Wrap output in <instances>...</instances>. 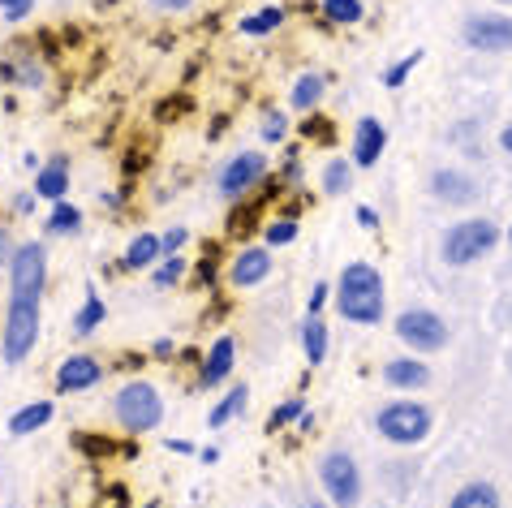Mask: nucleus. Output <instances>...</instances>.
Masks as SVG:
<instances>
[{
  "label": "nucleus",
  "mask_w": 512,
  "mask_h": 508,
  "mask_svg": "<svg viewBox=\"0 0 512 508\" xmlns=\"http://www.w3.org/2000/svg\"><path fill=\"white\" fill-rule=\"evenodd\" d=\"M99 375H104V371H99L95 358L74 354V358L61 362V371H56V388H61V392H87V388L99 384Z\"/></svg>",
  "instance_id": "nucleus-14"
},
{
  "label": "nucleus",
  "mask_w": 512,
  "mask_h": 508,
  "mask_svg": "<svg viewBox=\"0 0 512 508\" xmlns=\"http://www.w3.org/2000/svg\"><path fill=\"white\" fill-rule=\"evenodd\" d=\"M431 194L448 207H469L478 199V181L457 173V168H439V173H431Z\"/></svg>",
  "instance_id": "nucleus-11"
},
{
  "label": "nucleus",
  "mask_w": 512,
  "mask_h": 508,
  "mask_svg": "<svg viewBox=\"0 0 512 508\" xmlns=\"http://www.w3.org/2000/svg\"><path fill=\"white\" fill-rule=\"evenodd\" d=\"M383 147H388V130H383V121L379 117H362L358 130H353V164L358 168L379 164Z\"/></svg>",
  "instance_id": "nucleus-12"
},
{
  "label": "nucleus",
  "mask_w": 512,
  "mask_h": 508,
  "mask_svg": "<svg viewBox=\"0 0 512 508\" xmlns=\"http://www.w3.org/2000/svg\"><path fill=\"white\" fill-rule=\"evenodd\" d=\"M254 220H259V203H246L241 211H233V216H229V233H233V237H237V233H246Z\"/></svg>",
  "instance_id": "nucleus-32"
},
{
  "label": "nucleus",
  "mask_w": 512,
  "mask_h": 508,
  "mask_svg": "<svg viewBox=\"0 0 512 508\" xmlns=\"http://www.w3.org/2000/svg\"><path fill=\"white\" fill-rule=\"evenodd\" d=\"M181 242H186V229H173L164 237V254H177L181 250Z\"/></svg>",
  "instance_id": "nucleus-38"
},
{
  "label": "nucleus",
  "mask_w": 512,
  "mask_h": 508,
  "mask_svg": "<svg viewBox=\"0 0 512 508\" xmlns=\"http://www.w3.org/2000/svg\"><path fill=\"white\" fill-rule=\"evenodd\" d=\"M13 254H18V250H13V242H9V233H5V229H0V263H13Z\"/></svg>",
  "instance_id": "nucleus-41"
},
{
  "label": "nucleus",
  "mask_w": 512,
  "mask_h": 508,
  "mask_svg": "<svg viewBox=\"0 0 512 508\" xmlns=\"http://www.w3.org/2000/svg\"><path fill=\"white\" fill-rule=\"evenodd\" d=\"M362 0H323V18L327 22H336V26H353V22H362Z\"/></svg>",
  "instance_id": "nucleus-23"
},
{
  "label": "nucleus",
  "mask_w": 512,
  "mask_h": 508,
  "mask_svg": "<svg viewBox=\"0 0 512 508\" xmlns=\"http://www.w3.org/2000/svg\"><path fill=\"white\" fill-rule=\"evenodd\" d=\"M267 272H272V254H267L263 246H246L233 259L229 280L237 289H254V285H263V280H267Z\"/></svg>",
  "instance_id": "nucleus-13"
},
{
  "label": "nucleus",
  "mask_w": 512,
  "mask_h": 508,
  "mask_svg": "<svg viewBox=\"0 0 512 508\" xmlns=\"http://www.w3.org/2000/svg\"><path fill=\"white\" fill-rule=\"evenodd\" d=\"M0 5H5V18H22L31 9V0H0Z\"/></svg>",
  "instance_id": "nucleus-37"
},
{
  "label": "nucleus",
  "mask_w": 512,
  "mask_h": 508,
  "mask_svg": "<svg viewBox=\"0 0 512 508\" xmlns=\"http://www.w3.org/2000/svg\"><path fill=\"white\" fill-rule=\"evenodd\" d=\"M431 409L418 405V401H392L379 409L375 427L388 444H422L426 435H431Z\"/></svg>",
  "instance_id": "nucleus-3"
},
{
  "label": "nucleus",
  "mask_w": 512,
  "mask_h": 508,
  "mask_svg": "<svg viewBox=\"0 0 512 508\" xmlns=\"http://www.w3.org/2000/svg\"><path fill=\"white\" fill-rule=\"evenodd\" d=\"M78 224H82V211L78 207H69L65 199L52 207V216H48V233H78Z\"/></svg>",
  "instance_id": "nucleus-25"
},
{
  "label": "nucleus",
  "mask_w": 512,
  "mask_h": 508,
  "mask_svg": "<svg viewBox=\"0 0 512 508\" xmlns=\"http://www.w3.org/2000/svg\"><path fill=\"white\" fill-rule=\"evenodd\" d=\"M319 478H323L327 500H332L336 508H358V500H362V470H358V461H353L349 453H327L323 465H319Z\"/></svg>",
  "instance_id": "nucleus-5"
},
{
  "label": "nucleus",
  "mask_w": 512,
  "mask_h": 508,
  "mask_svg": "<svg viewBox=\"0 0 512 508\" xmlns=\"http://www.w3.org/2000/svg\"><path fill=\"white\" fill-rule=\"evenodd\" d=\"M177 276H181V263L177 259H168L164 267H155V280H160V285H173Z\"/></svg>",
  "instance_id": "nucleus-34"
},
{
  "label": "nucleus",
  "mask_w": 512,
  "mask_h": 508,
  "mask_svg": "<svg viewBox=\"0 0 512 508\" xmlns=\"http://www.w3.org/2000/svg\"><path fill=\"white\" fill-rule=\"evenodd\" d=\"M263 138H267V143H280V138H284V112H267Z\"/></svg>",
  "instance_id": "nucleus-33"
},
{
  "label": "nucleus",
  "mask_w": 512,
  "mask_h": 508,
  "mask_svg": "<svg viewBox=\"0 0 512 508\" xmlns=\"http://www.w3.org/2000/svg\"><path fill=\"white\" fill-rule=\"evenodd\" d=\"M323 302H327V285H315V293H310V315H319Z\"/></svg>",
  "instance_id": "nucleus-40"
},
{
  "label": "nucleus",
  "mask_w": 512,
  "mask_h": 508,
  "mask_svg": "<svg viewBox=\"0 0 512 508\" xmlns=\"http://www.w3.org/2000/svg\"><path fill=\"white\" fill-rule=\"evenodd\" d=\"M151 5H160V9H173V13H177V9H190L194 0H151Z\"/></svg>",
  "instance_id": "nucleus-43"
},
{
  "label": "nucleus",
  "mask_w": 512,
  "mask_h": 508,
  "mask_svg": "<svg viewBox=\"0 0 512 508\" xmlns=\"http://www.w3.org/2000/svg\"><path fill=\"white\" fill-rule=\"evenodd\" d=\"M383 384L414 392V388L431 384V371H426V362H418V358H392L388 366H383Z\"/></svg>",
  "instance_id": "nucleus-15"
},
{
  "label": "nucleus",
  "mask_w": 512,
  "mask_h": 508,
  "mask_svg": "<svg viewBox=\"0 0 512 508\" xmlns=\"http://www.w3.org/2000/svg\"><path fill=\"white\" fill-rule=\"evenodd\" d=\"M280 22H284L280 9H259V13H250V18H241V35H272V31H280Z\"/></svg>",
  "instance_id": "nucleus-24"
},
{
  "label": "nucleus",
  "mask_w": 512,
  "mask_h": 508,
  "mask_svg": "<svg viewBox=\"0 0 512 508\" xmlns=\"http://www.w3.org/2000/svg\"><path fill=\"white\" fill-rule=\"evenodd\" d=\"M500 5H512V0H500Z\"/></svg>",
  "instance_id": "nucleus-47"
},
{
  "label": "nucleus",
  "mask_w": 512,
  "mask_h": 508,
  "mask_svg": "<svg viewBox=\"0 0 512 508\" xmlns=\"http://www.w3.org/2000/svg\"><path fill=\"white\" fill-rule=\"evenodd\" d=\"M358 224H366V229H379V216L371 207H358Z\"/></svg>",
  "instance_id": "nucleus-42"
},
{
  "label": "nucleus",
  "mask_w": 512,
  "mask_h": 508,
  "mask_svg": "<svg viewBox=\"0 0 512 508\" xmlns=\"http://www.w3.org/2000/svg\"><path fill=\"white\" fill-rule=\"evenodd\" d=\"M78 444H82V448H87V453H95V457H104V453H112V444H108V440H99V435H91V440H82V435H78Z\"/></svg>",
  "instance_id": "nucleus-36"
},
{
  "label": "nucleus",
  "mask_w": 512,
  "mask_h": 508,
  "mask_svg": "<svg viewBox=\"0 0 512 508\" xmlns=\"http://www.w3.org/2000/svg\"><path fill=\"white\" fill-rule=\"evenodd\" d=\"M13 276H9V289L13 298H26V302H39L44 298V285H48V254L39 242H26L18 246V254H13Z\"/></svg>",
  "instance_id": "nucleus-6"
},
{
  "label": "nucleus",
  "mask_w": 512,
  "mask_h": 508,
  "mask_svg": "<svg viewBox=\"0 0 512 508\" xmlns=\"http://www.w3.org/2000/svg\"><path fill=\"white\" fill-rule=\"evenodd\" d=\"M52 401H35V405H26V409H18V414L9 418V431L13 435H31V431H39V427H48L52 422Z\"/></svg>",
  "instance_id": "nucleus-18"
},
{
  "label": "nucleus",
  "mask_w": 512,
  "mask_h": 508,
  "mask_svg": "<svg viewBox=\"0 0 512 508\" xmlns=\"http://www.w3.org/2000/svg\"><path fill=\"white\" fill-rule=\"evenodd\" d=\"M267 246H289L297 242V220H276V224H267Z\"/></svg>",
  "instance_id": "nucleus-30"
},
{
  "label": "nucleus",
  "mask_w": 512,
  "mask_h": 508,
  "mask_svg": "<svg viewBox=\"0 0 512 508\" xmlns=\"http://www.w3.org/2000/svg\"><path fill=\"white\" fill-rule=\"evenodd\" d=\"M461 35L474 52H512V18L508 13H469Z\"/></svg>",
  "instance_id": "nucleus-9"
},
{
  "label": "nucleus",
  "mask_w": 512,
  "mask_h": 508,
  "mask_svg": "<svg viewBox=\"0 0 512 508\" xmlns=\"http://www.w3.org/2000/svg\"><path fill=\"white\" fill-rule=\"evenodd\" d=\"M246 397H250V392L237 384V388L229 392V397H224V401H220L216 409H211V418H207V422H211V427H224V422H229V418H237V409L246 405Z\"/></svg>",
  "instance_id": "nucleus-27"
},
{
  "label": "nucleus",
  "mask_w": 512,
  "mask_h": 508,
  "mask_svg": "<svg viewBox=\"0 0 512 508\" xmlns=\"http://www.w3.org/2000/svg\"><path fill=\"white\" fill-rule=\"evenodd\" d=\"M99 319H104V302H99L95 293H87V306H82V315H78L74 328H78V332H95Z\"/></svg>",
  "instance_id": "nucleus-29"
},
{
  "label": "nucleus",
  "mask_w": 512,
  "mask_h": 508,
  "mask_svg": "<svg viewBox=\"0 0 512 508\" xmlns=\"http://www.w3.org/2000/svg\"><path fill=\"white\" fill-rule=\"evenodd\" d=\"M495 242H500V229H495L491 220H478V216L461 220L444 233V263L448 267H469V263L487 259V254L495 250Z\"/></svg>",
  "instance_id": "nucleus-2"
},
{
  "label": "nucleus",
  "mask_w": 512,
  "mask_h": 508,
  "mask_svg": "<svg viewBox=\"0 0 512 508\" xmlns=\"http://www.w3.org/2000/svg\"><path fill=\"white\" fill-rule=\"evenodd\" d=\"M65 190H69V177H65V164L56 160V164H48L44 173H39V181H35V194H39V199L61 203V199H65Z\"/></svg>",
  "instance_id": "nucleus-21"
},
{
  "label": "nucleus",
  "mask_w": 512,
  "mask_h": 508,
  "mask_svg": "<svg viewBox=\"0 0 512 508\" xmlns=\"http://www.w3.org/2000/svg\"><path fill=\"white\" fill-rule=\"evenodd\" d=\"M323 87H327L323 74H302V78L293 82V108L310 112V108H315V104L323 100Z\"/></svg>",
  "instance_id": "nucleus-22"
},
{
  "label": "nucleus",
  "mask_w": 512,
  "mask_h": 508,
  "mask_svg": "<svg viewBox=\"0 0 512 508\" xmlns=\"http://www.w3.org/2000/svg\"><path fill=\"white\" fill-rule=\"evenodd\" d=\"M306 508H327V504H319V500H315V504H306Z\"/></svg>",
  "instance_id": "nucleus-45"
},
{
  "label": "nucleus",
  "mask_w": 512,
  "mask_h": 508,
  "mask_svg": "<svg viewBox=\"0 0 512 508\" xmlns=\"http://www.w3.org/2000/svg\"><path fill=\"white\" fill-rule=\"evenodd\" d=\"M302 349H306L310 366H319L327 358V323L319 315H306V323H302Z\"/></svg>",
  "instance_id": "nucleus-19"
},
{
  "label": "nucleus",
  "mask_w": 512,
  "mask_h": 508,
  "mask_svg": "<svg viewBox=\"0 0 512 508\" xmlns=\"http://www.w3.org/2000/svg\"><path fill=\"white\" fill-rule=\"evenodd\" d=\"M302 414H306V405H302V401H284V405L276 409V414H272V422H267V427L280 431V427H289V422H297Z\"/></svg>",
  "instance_id": "nucleus-31"
},
{
  "label": "nucleus",
  "mask_w": 512,
  "mask_h": 508,
  "mask_svg": "<svg viewBox=\"0 0 512 508\" xmlns=\"http://www.w3.org/2000/svg\"><path fill=\"white\" fill-rule=\"evenodd\" d=\"M353 186V168L345 160H332L323 173V194H345Z\"/></svg>",
  "instance_id": "nucleus-26"
},
{
  "label": "nucleus",
  "mask_w": 512,
  "mask_h": 508,
  "mask_svg": "<svg viewBox=\"0 0 512 508\" xmlns=\"http://www.w3.org/2000/svg\"><path fill=\"white\" fill-rule=\"evenodd\" d=\"M336 310L349 323H379L383 319V276L371 263H349L336 280Z\"/></svg>",
  "instance_id": "nucleus-1"
},
{
  "label": "nucleus",
  "mask_w": 512,
  "mask_h": 508,
  "mask_svg": "<svg viewBox=\"0 0 512 508\" xmlns=\"http://www.w3.org/2000/svg\"><path fill=\"white\" fill-rule=\"evenodd\" d=\"M396 336L405 345H414L418 354H435V349L448 345V323L435 315V310H401L396 315Z\"/></svg>",
  "instance_id": "nucleus-7"
},
{
  "label": "nucleus",
  "mask_w": 512,
  "mask_h": 508,
  "mask_svg": "<svg viewBox=\"0 0 512 508\" xmlns=\"http://www.w3.org/2000/svg\"><path fill=\"white\" fill-rule=\"evenodd\" d=\"M500 147L512 155V125H504V134H500Z\"/></svg>",
  "instance_id": "nucleus-44"
},
{
  "label": "nucleus",
  "mask_w": 512,
  "mask_h": 508,
  "mask_svg": "<svg viewBox=\"0 0 512 508\" xmlns=\"http://www.w3.org/2000/svg\"><path fill=\"white\" fill-rule=\"evenodd\" d=\"M39 336V302L9 298V323H5V362L18 366L35 349Z\"/></svg>",
  "instance_id": "nucleus-8"
},
{
  "label": "nucleus",
  "mask_w": 512,
  "mask_h": 508,
  "mask_svg": "<svg viewBox=\"0 0 512 508\" xmlns=\"http://www.w3.org/2000/svg\"><path fill=\"white\" fill-rule=\"evenodd\" d=\"M448 508H500V491L491 483H465Z\"/></svg>",
  "instance_id": "nucleus-20"
},
{
  "label": "nucleus",
  "mask_w": 512,
  "mask_h": 508,
  "mask_svg": "<svg viewBox=\"0 0 512 508\" xmlns=\"http://www.w3.org/2000/svg\"><path fill=\"white\" fill-rule=\"evenodd\" d=\"M508 246H512V229H508Z\"/></svg>",
  "instance_id": "nucleus-46"
},
{
  "label": "nucleus",
  "mask_w": 512,
  "mask_h": 508,
  "mask_svg": "<svg viewBox=\"0 0 512 508\" xmlns=\"http://www.w3.org/2000/svg\"><path fill=\"white\" fill-rule=\"evenodd\" d=\"M306 134H323V143H332V125L327 121H306Z\"/></svg>",
  "instance_id": "nucleus-39"
},
{
  "label": "nucleus",
  "mask_w": 512,
  "mask_h": 508,
  "mask_svg": "<svg viewBox=\"0 0 512 508\" xmlns=\"http://www.w3.org/2000/svg\"><path fill=\"white\" fill-rule=\"evenodd\" d=\"M160 250H164V237L142 233V237H134V242H130V250H125L121 267H125V272H138V267H151L155 259H160Z\"/></svg>",
  "instance_id": "nucleus-17"
},
{
  "label": "nucleus",
  "mask_w": 512,
  "mask_h": 508,
  "mask_svg": "<svg viewBox=\"0 0 512 508\" xmlns=\"http://www.w3.org/2000/svg\"><path fill=\"white\" fill-rule=\"evenodd\" d=\"M117 418H121V427L134 431V435L160 427V418H164L160 392H155L147 379H134V384H125V388L117 392Z\"/></svg>",
  "instance_id": "nucleus-4"
},
{
  "label": "nucleus",
  "mask_w": 512,
  "mask_h": 508,
  "mask_svg": "<svg viewBox=\"0 0 512 508\" xmlns=\"http://www.w3.org/2000/svg\"><path fill=\"white\" fill-rule=\"evenodd\" d=\"M263 173H267V160L259 151H241V155H233L229 164H224V173H220V194L224 199H241L246 190H254L263 181Z\"/></svg>",
  "instance_id": "nucleus-10"
},
{
  "label": "nucleus",
  "mask_w": 512,
  "mask_h": 508,
  "mask_svg": "<svg viewBox=\"0 0 512 508\" xmlns=\"http://www.w3.org/2000/svg\"><path fill=\"white\" fill-rule=\"evenodd\" d=\"M125 504H130V496H125V487H112V491H108V496H104V500H99L95 508H125Z\"/></svg>",
  "instance_id": "nucleus-35"
},
{
  "label": "nucleus",
  "mask_w": 512,
  "mask_h": 508,
  "mask_svg": "<svg viewBox=\"0 0 512 508\" xmlns=\"http://www.w3.org/2000/svg\"><path fill=\"white\" fill-rule=\"evenodd\" d=\"M233 362H237V345H233V336H220V341L211 345L207 362H203V384H224V375L233 371Z\"/></svg>",
  "instance_id": "nucleus-16"
},
{
  "label": "nucleus",
  "mask_w": 512,
  "mask_h": 508,
  "mask_svg": "<svg viewBox=\"0 0 512 508\" xmlns=\"http://www.w3.org/2000/svg\"><path fill=\"white\" fill-rule=\"evenodd\" d=\"M422 61V52H409V56H401V61H396L392 69H388V74H383V87H405V78H409V69H414Z\"/></svg>",
  "instance_id": "nucleus-28"
}]
</instances>
